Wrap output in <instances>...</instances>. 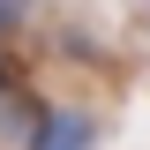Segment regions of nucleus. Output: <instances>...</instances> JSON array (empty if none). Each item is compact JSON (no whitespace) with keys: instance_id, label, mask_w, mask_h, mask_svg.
I'll return each instance as SVG.
<instances>
[{"instance_id":"nucleus-1","label":"nucleus","mask_w":150,"mask_h":150,"mask_svg":"<svg viewBox=\"0 0 150 150\" xmlns=\"http://www.w3.org/2000/svg\"><path fill=\"white\" fill-rule=\"evenodd\" d=\"M98 143V120L83 105H45L30 112V135H23V150H90Z\"/></svg>"}]
</instances>
